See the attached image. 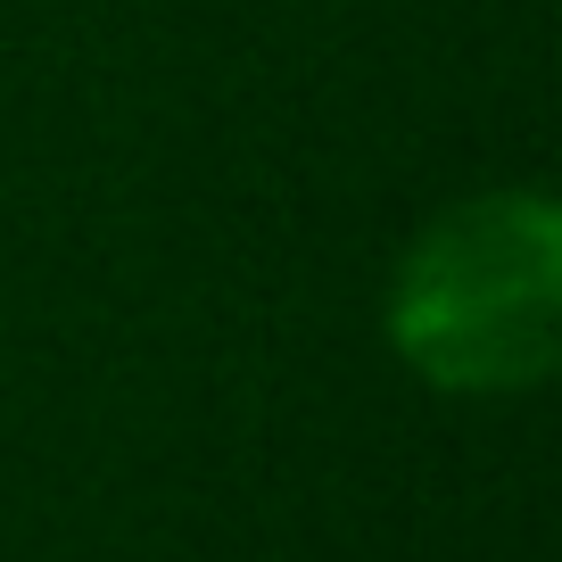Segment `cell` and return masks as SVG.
I'll list each match as a JSON object with an SVG mask.
<instances>
[{
	"instance_id": "cell-1",
	"label": "cell",
	"mask_w": 562,
	"mask_h": 562,
	"mask_svg": "<svg viewBox=\"0 0 562 562\" xmlns=\"http://www.w3.org/2000/svg\"><path fill=\"white\" fill-rule=\"evenodd\" d=\"M389 348L456 397L538 389L562 356V207L480 191L414 232L389 281Z\"/></svg>"
}]
</instances>
